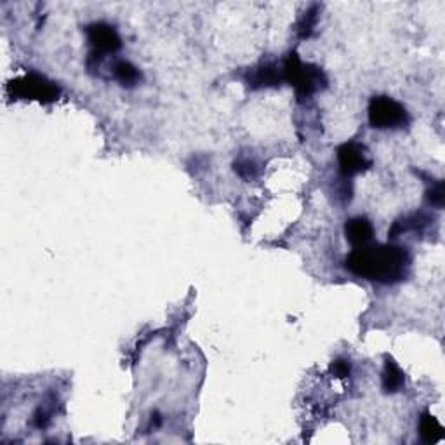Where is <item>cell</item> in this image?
Segmentation results:
<instances>
[{
    "mask_svg": "<svg viewBox=\"0 0 445 445\" xmlns=\"http://www.w3.org/2000/svg\"><path fill=\"white\" fill-rule=\"evenodd\" d=\"M409 250L398 246H362L346 259V268L349 272L383 283L404 280L409 273Z\"/></svg>",
    "mask_w": 445,
    "mask_h": 445,
    "instance_id": "cell-1",
    "label": "cell"
},
{
    "mask_svg": "<svg viewBox=\"0 0 445 445\" xmlns=\"http://www.w3.org/2000/svg\"><path fill=\"white\" fill-rule=\"evenodd\" d=\"M283 78L291 85H294L299 98L312 96L313 92L325 87V75L315 65H305L298 54H291L283 65Z\"/></svg>",
    "mask_w": 445,
    "mask_h": 445,
    "instance_id": "cell-2",
    "label": "cell"
},
{
    "mask_svg": "<svg viewBox=\"0 0 445 445\" xmlns=\"http://www.w3.org/2000/svg\"><path fill=\"white\" fill-rule=\"evenodd\" d=\"M369 122L378 129H398L409 124V113L398 101L378 96L369 103Z\"/></svg>",
    "mask_w": 445,
    "mask_h": 445,
    "instance_id": "cell-3",
    "label": "cell"
},
{
    "mask_svg": "<svg viewBox=\"0 0 445 445\" xmlns=\"http://www.w3.org/2000/svg\"><path fill=\"white\" fill-rule=\"evenodd\" d=\"M12 96L25 100H37L41 103H52L59 98V87L54 82L47 80L44 75L28 74L9 84Z\"/></svg>",
    "mask_w": 445,
    "mask_h": 445,
    "instance_id": "cell-4",
    "label": "cell"
},
{
    "mask_svg": "<svg viewBox=\"0 0 445 445\" xmlns=\"http://www.w3.org/2000/svg\"><path fill=\"white\" fill-rule=\"evenodd\" d=\"M338 162L341 174L345 177H351L360 174L372 166L369 151L360 143H345L338 148Z\"/></svg>",
    "mask_w": 445,
    "mask_h": 445,
    "instance_id": "cell-5",
    "label": "cell"
},
{
    "mask_svg": "<svg viewBox=\"0 0 445 445\" xmlns=\"http://www.w3.org/2000/svg\"><path fill=\"white\" fill-rule=\"evenodd\" d=\"M87 39L91 42L94 54L105 56L110 52H117L122 47V41L118 37L117 30L107 23H94L87 26Z\"/></svg>",
    "mask_w": 445,
    "mask_h": 445,
    "instance_id": "cell-6",
    "label": "cell"
},
{
    "mask_svg": "<svg viewBox=\"0 0 445 445\" xmlns=\"http://www.w3.org/2000/svg\"><path fill=\"white\" fill-rule=\"evenodd\" d=\"M345 235L351 246L362 247L371 242L372 235H374V228H372V223L367 217L358 216L354 217V219L346 221Z\"/></svg>",
    "mask_w": 445,
    "mask_h": 445,
    "instance_id": "cell-7",
    "label": "cell"
},
{
    "mask_svg": "<svg viewBox=\"0 0 445 445\" xmlns=\"http://www.w3.org/2000/svg\"><path fill=\"white\" fill-rule=\"evenodd\" d=\"M283 78V74H280L279 68L273 63H266L263 67L256 68L249 75V82L252 87H268V85H276Z\"/></svg>",
    "mask_w": 445,
    "mask_h": 445,
    "instance_id": "cell-8",
    "label": "cell"
},
{
    "mask_svg": "<svg viewBox=\"0 0 445 445\" xmlns=\"http://www.w3.org/2000/svg\"><path fill=\"white\" fill-rule=\"evenodd\" d=\"M404 384L405 376L402 372V369L391 358H388L383 372V390L387 393H397V391H400L404 388Z\"/></svg>",
    "mask_w": 445,
    "mask_h": 445,
    "instance_id": "cell-9",
    "label": "cell"
},
{
    "mask_svg": "<svg viewBox=\"0 0 445 445\" xmlns=\"http://www.w3.org/2000/svg\"><path fill=\"white\" fill-rule=\"evenodd\" d=\"M420 435L426 444H435L444 437V428L438 423L437 417L431 416L430 412H424L420 421Z\"/></svg>",
    "mask_w": 445,
    "mask_h": 445,
    "instance_id": "cell-10",
    "label": "cell"
},
{
    "mask_svg": "<svg viewBox=\"0 0 445 445\" xmlns=\"http://www.w3.org/2000/svg\"><path fill=\"white\" fill-rule=\"evenodd\" d=\"M113 75L122 85H127V87H134L138 82L141 80V74L133 63L129 61H117L113 65Z\"/></svg>",
    "mask_w": 445,
    "mask_h": 445,
    "instance_id": "cell-11",
    "label": "cell"
},
{
    "mask_svg": "<svg viewBox=\"0 0 445 445\" xmlns=\"http://www.w3.org/2000/svg\"><path fill=\"white\" fill-rule=\"evenodd\" d=\"M316 14H318V8L316 6H313L310 11L305 12V16H303V19L299 21V37L301 39H306L310 37V34H312V30L315 28L316 25Z\"/></svg>",
    "mask_w": 445,
    "mask_h": 445,
    "instance_id": "cell-12",
    "label": "cell"
},
{
    "mask_svg": "<svg viewBox=\"0 0 445 445\" xmlns=\"http://www.w3.org/2000/svg\"><path fill=\"white\" fill-rule=\"evenodd\" d=\"M426 200H428V204H430V206L438 207V209H440V207L444 206L445 192H444V183H442V181L435 183L433 186H431V190H428Z\"/></svg>",
    "mask_w": 445,
    "mask_h": 445,
    "instance_id": "cell-13",
    "label": "cell"
},
{
    "mask_svg": "<svg viewBox=\"0 0 445 445\" xmlns=\"http://www.w3.org/2000/svg\"><path fill=\"white\" fill-rule=\"evenodd\" d=\"M235 171L243 180H252V177H256V174H258V167H256V164H254L252 160H249V158L239 160V162L235 164Z\"/></svg>",
    "mask_w": 445,
    "mask_h": 445,
    "instance_id": "cell-14",
    "label": "cell"
},
{
    "mask_svg": "<svg viewBox=\"0 0 445 445\" xmlns=\"http://www.w3.org/2000/svg\"><path fill=\"white\" fill-rule=\"evenodd\" d=\"M49 421H51V417H49V412L45 411V409H39V411L35 412L34 424L37 428H45L49 424Z\"/></svg>",
    "mask_w": 445,
    "mask_h": 445,
    "instance_id": "cell-15",
    "label": "cell"
},
{
    "mask_svg": "<svg viewBox=\"0 0 445 445\" xmlns=\"http://www.w3.org/2000/svg\"><path fill=\"white\" fill-rule=\"evenodd\" d=\"M332 372H334L338 378H345V376H348L349 372V364L346 360H336L334 364H332Z\"/></svg>",
    "mask_w": 445,
    "mask_h": 445,
    "instance_id": "cell-16",
    "label": "cell"
}]
</instances>
